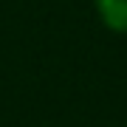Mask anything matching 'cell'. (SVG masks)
<instances>
[{
	"mask_svg": "<svg viewBox=\"0 0 127 127\" xmlns=\"http://www.w3.org/2000/svg\"><path fill=\"white\" fill-rule=\"evenodd\" d=\"M102 23L116 34H127V0H93Z\"/></svg>",
	"mask_w": 127,
	"mask_h": 127,
	"instance_id": "obj_1",
	"label": "cell"
}]
</instances>
